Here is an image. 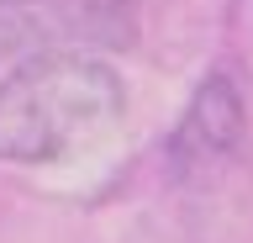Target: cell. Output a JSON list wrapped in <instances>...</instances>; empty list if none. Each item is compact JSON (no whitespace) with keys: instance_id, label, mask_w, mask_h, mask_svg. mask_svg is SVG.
<instances>
[{"instance_id":"1","label":"cell","mask_w":253,"mask_h":243,"mask_svg":"<svg viewBox=\"0 0 253 243\" xmlns=\"http://www.w3.org/2000/svg\"><path fill=\"white\" fill-rule=\"evenodd\" d=\"M126 116V90L111 64L84 53H42L0 80V159L63 164L106 143Z\"/></svg>"},{"instance_id":"2","label":"cell","mask_w":253,"mask_h":243,"mask_svg":"<svg viewBox=\"0 0 253 243\" xmlns=\"http://www.w3.org/2000/svg\"><path fill=\"white\" fill-rule=\"evenodd\" d=\"M84 43H132V16L116 0H0V58H42Z\"/></svg>"},{"instance_id":"3","label":"cell","mask_w":253,"mask_h":243,"mask_svg":"<svg viewBox=\"0 0 253 243\" xmlns=\"http://www.w3.org/2000/svg\"><path fill=\"white\" fill-rule=\"evenodd\" d=\"M248 127V111H243V96H237L232 74H206L201 90L190 96L185 116H179V127L169 138V159L179 169L190 164H206V159H221V153H232L237 138Z\"/></svg>"}]
</instances>
